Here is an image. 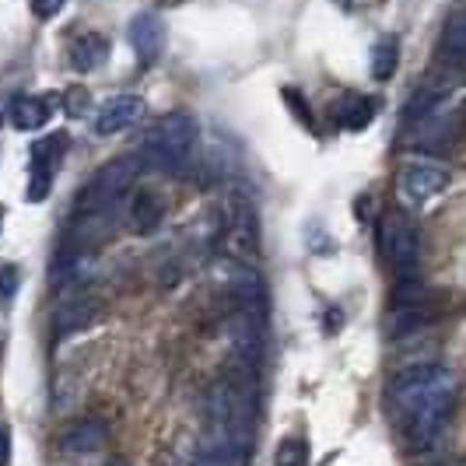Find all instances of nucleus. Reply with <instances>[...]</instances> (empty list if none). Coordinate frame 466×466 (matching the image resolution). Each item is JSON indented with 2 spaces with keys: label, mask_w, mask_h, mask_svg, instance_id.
I'll list each match as a JSON object with an SVG mask.
<instances>
[{
  "label": "nucleus",
  "mask_w": 466,
  "mask_h": 466,
  "mask_svg": "<svg viewBox=\"0 0 466 466\" xmlns=\"http://www.w3.org/2000/svg\"><path fill=\"white\" fill-rule=\"evenodd\" d=\"M95 302H88V299H67V302L56 309V333L60 337H67V333H77V329H85V327H92V319H95Z\"/></svg>",
  "instance_id": "15"
},
{
  "label": "nucleus",
  "mask_w": 466,
  "mask_h": 466,
  "mask_svg": "<svg viewBox=\"0 0 466 466\" xmlns=\"http://www.w3.org/2000/svg\"><path fill=\"white\" fill-rule=\"evenodd\" d=\"M375 119V102L372 98H361V95H350L337 106V123L348 130V134H361L369 123Z\"/></svg>",
  "instance_id": "17"
},
{
  "label": "nucleus",
  "mask_w": 466,
  "mask_h": 466,
  "mask_svg": "<svg viewBox=\"0 0 466 466\" xmlns=\"http://www.w3.org/2000/svg\"><path fill=\"white\" fill-rule=\"evenodd\" d=\"M442 53L456 64H466V11H456L442 32Z\"/></svg>",
  "instance_id": "20"
},
{
  "label": "nucleus",
  "mask_w": 466,
  "mask_h": 466,
  "mask_svg": "<svg viewBox=\"0 0 466 466\" xmlns=\"http://www.w3.org/2000/svg\"><path fill=\"white\" fill-rule=\"evenodd\" d=\"M109 466H127L123 460H109Z\"/></svg>",
  "instance_id": "27"
},
{
  "label": "nucleus",
  "mask_w": 466,
  "mask_h": 466,
  "mask_svg": "<svg viewBox=\"0 0 466 466\" xmlns=\"http://www.w3.org/2000/svg\"><path fill=\"white\" fill-rule=\"evenodd\" d=\"M449 187V168L431 162H407L397 172V189L407 204H428Z\"/></svg>",
  "instance_id": "6"
},
{
  "label": "nucleus",
  "mask_w": 466,
  "mask_h": 466,
  "mask_svg": "<svg viewBox=\"0 0 466 466\" xmlns=\"http://www.w3.org/2000/svg\"><path fill=\"white\" fill-rule=\"evenodd\" d=\"M0 466H11V428L0 420Z\"/></svg>",
  "instance_id": "25"
},
{
  "label": "nucleus",
  "mask_w": 466,
  "mask_h": 466,
  "mask_svg": "<svg viewBox=\"0 0 466 466\" xmlns=\"http://www.w3.org/2000/svg\"><path fill=\"white\" fill-rule=\"evenodd\" d=\"M102 442H106V428L92 418L74 420L67 431L60 435V445L67 452H95V449H102Z\"/></svg>",
  "instance_id": "14"
},
{
  "label": "nucleus",
  "mask_w": 466,
  "mask_h": 466,
  "mask_svg": "<svg viewBox=\"0 0 466 466\" xmlns=\"http://www.w3.org/2000/svg\"><path fill=\"white\" fill-rule=\"evenodd\" d=\"M284 95L291 98V109H295V113H302L305 127H312V116H309V109H305V98H302V95H295V92H284Z\"/></svg>",
  "instance_id": "26"
},
{
  "label": "nucleus",
  "mask_w": 466,
  "mask_h": 466,
  "mask_svg": "<svg viewBox=\"0 0 466 466\" xmlns=\"http://www.w3.org/2000/svg\"><path fill=\"white\" fill-rule=\"evenodd\" d=\"M60 7H64V0H32V11H35V18H53Z\"/></svg>",
  "instance_id": "24"
},
{
  "label": "nucleus",
  "mask_w": 466,
  "mask_h": 466,
  "mask_svg": "<svg viewBox=\"0 0 466 466\" xmlns=\"http://www.w3.org/2000/svg\"><path fill=\"white\" fill-rule=\"evenodd\" d=\"M445 95H449V88L445 85H431V88H420L414 98H410V106L403 109V123H410V127H418V123H424L428 116H435L439 113V106L445 102Z\"/></svg>",
  "instance_id": "18"
},
{
  "label": "nucleus",
  "mask_w": 466,
  "mask_h": 466,
  "mask_svg": "<svg viewBox=\"0 0 466 466\" xmlns=\"http://www.w3.org/2000/svg\"><path fill=\"white\" fill-rule=\"evenodd\" d=\"M228 340H232L235 358L259 372L263 354H267V309L259 305H242L228 316Z\"/></svg>",
  "instance_id": "5"
},
{
  "label": "nucleus",
  "mask_w": 466,
  "mask_h": 466,
  "mask_svg": "<svg viewBox=\"0 0 466 466\" xmlns=\"http://www.w3.org/2000/svg\"><path fill=\"white\" fill-rule=\"evenodd\" d=\"M379 257L397 270V278H414L420 267V232L410 214L400 208L386 210L379 221Z\"/></svg>",
  "instance_id": "4"
},
{
  "label": "nucleus",
  "mask_w": 466,
  "mask_h": 466,
  "mask_svg": "<svg viewBox=\"0 0 466 466\" xmlns=\"http://www.w3.org/2000/svg\"><path fill=\"white\" fill-rule=\"evenodd\" d=\"M64 151H67V137H64V134H49L46 140H39V144L32 147V172H28V193H25L32 204H39V200L49 197L53 176H56V168H60Z\"/></svg>",
  "instance_id": "7"
},
{
  "label": "nucleus",
  "mask_w": 466,
  "mask_h": 466,
  "mask_svg": "<svg viewBox=\"0 0 466 466\" xmlns=\"http://www.w3.org/2000/svg\"><path fill=\"white\" fill-rule=\"evenodd\" d=\"M106 60H109V39H106V35L85 32V35L74 39V46H70V67L74 70L92 74V70H98Z\"/></svg>",
  "instance_id": "13"
},
{
  "label": "nucleus",
  "mask_w": 466,
  "mask_h": 466,
  "mask_svg": "<svg viewBox=\"0 0 466 466\" xmlns=\"http://www.w3.org/2000/svg\"><path fill=\"white\" fill-rule=\"evenodd\" d=\"M53 109L56 106H53L49 95H18L11 102V123L22 134H35V130H43L49 119H53Z\"/></svg>",
  "instance_id": "11"
},
{
  "label": "nucleus",
  "mask_w": 466,
  "mask_h": 466,
  "mask_svg": "<svg viewBox=\"0 0 466 466\" xmlns=\"http://www.w3.org/2000/svg\"><path fill=\"white\" fill-rule=\"evenodd\" d=\"M165 221V197L155 189H137L130 208H127V225L134 235H155Z\"/></svg>",
  "instance_id": "10"
},
{
  "label": "nucleus",
  "mask_w": 466,
  "mask_h": 466,
  "mask_svg": "<svg viewBox=\"0 0 466 466\" xmlns=\"http://www.w3.org/2000/svg\"><path fill=\"white\" fill-rule=\"evenodd\" d=\"M274 466H309V439H302V435L280 439L278 452H274Z\"/></svg>",
  "instance_id": "21"
},
{
  "label": "nucleus",
  "mask_w": 466,
  "mask_h": 466,
  "mask_svg": "<svg viewBox=\"0 0 466 466\" xmlns=\"http://www.w3.org/2000/svg\"><path fill=\"white\" fill-rule=\"evenodd\" d=\"M127 39H130V46L137 53V60L147 67V64H155L162 56L165 22L158 15H151V11H140L137 18H130V25H127Z\"/></svg>",
  "instance_id": "9"
},
{
  "label": "nucleus",
  "mask_w": 466,
  "mask_h": 466,
  "mask_svg": "<svg viewBox=\"0 0 466 466\" xmlns=\"http://www.w3.org/2000/svg\"><path fill=\"white\" fill-rule=\"evenodd\" d=\"M390 407L407 442L414 449H431L452 418L456 379L442 365H410L390 382Z\"/></svg>",
  "instance_id": "1"
},
{
  "label": "nucleus",
  "mask_w": 466,
  "mask_h": 466,
  "mask_svg": "<svg viewBox=\"0 0 466 466\" xmlns=\"http://www.w3.org/2000/svg\"><path fill=\"white\" fill-rule=\"evenodd\" d=\"M137 158H116V162L102 165L92 179L81 187V193L74 197V232L77 238H102L109 235V228L116 225V218L123 214V197L130 183L137 179Z\"/></svg>",
  "instance_id": "2"
},
{
  "label": "nucleus",
  "mask_w": 466,
  "mask_h": 466,
  "mask_svg": "<svg viewBox=\"0 0 466 466\" xmlns=\"http://www.w3.org/2000/svg\"><path fill=\"white\" fill-rule=\"evenodd\" d=\"M428 130H418L414 137V147L420 151H431V155H445L452 144H456V134H460V119L456 116H428Z\"/></svg>",
  "instance_id": "12"
},
{
  "label": "nucleus",
  "mask_w": 466,
  "mask_h": 466,
  "mask_svg": "<svg viewBox=\"0 0 466 466\" xmlns=\"http://www.w3.org/2000/svg\"><path fill=\"white\" fill-rule=\"evenodd\" d=\"M372 77L375 81H390L393 74H397V64H400V43L397 35H382V39H375L372 46Z\"/></svg>",
  "instance_id": "19"
},
{
  "label": "nucleus",
  "mask_w": 466,
  "mask_h": 466,
  "mask_svg": "<svg viewBox=\"0 0 466 466\" xmlns=\"http://www.w3.org/2000/svg\"><path fill=\"white\" fill-rule=\"evenodd\" d=\"M144 116V98L140 95H113L109 102H102V109L95 113V134L98 137H113L119 130L134 127Z\"/></svg>",
  "instance_id": "8"
},
{
  "label": "nucleus",
  "mask_w": 466,
  "mask_h": 466,
  "mask_svg": "<svg viewBox=\"0 0 466 466\" xmlns=\"http://www.w3.org/2000/svg\"><path fill=\"white\" fill-rule=\"evenodd\" d=\"M193 147H197V123L187 113H168L162 116L144 137V165L158 168L165 176H179L193 158Z\"/></svg>",
  "instance_id": "3"
},
{
  "label": "nucleus",
  "mask_w": 466,
  "mask_h": 466,
  "mask_svg": "<svg viewBox=\"0 0 466 466\" xmlns=\"http://www.w3.org/2000/svg\"><path fill=\"white\" fill-rule=\"evenodd\" d=\"M428 302V288L414 278H400L397 288H393V305H424Z\"/></svg>",
  "instance_id": "22"
},
{
  "label": "nucleus",
  "mask_w": 466,
  "mask_h": 466,
  "mask_svg": "<svg viewBox=\"0 0 466 466\" xmlns=\"http://www.w3.org/2000/svg\"><path fill=\"white\" fill-rule=\"evenodd\" d=\"M18 288H22V270H18L15 263H4V267H0V305H4V309L15 305Z\"/></svg>",
  "instance_id": "23"
},
{
  "label": "nucleus",
  "mask_w": 466,
  "mask_h": 466,
  "mask_svg": "<svg viewBox=\"0 0 466 466\" xmlns=\"http://www.w3.org/2000/svg\"><path fill=\"white\" fill-rule=\"evenodd\" d=\"M431 323V309L428 302L424 305H393V312H390V337L397 340V337H407V333H418Z\"/></svg>",
  "instance_id": "16"
}]
</instances>
